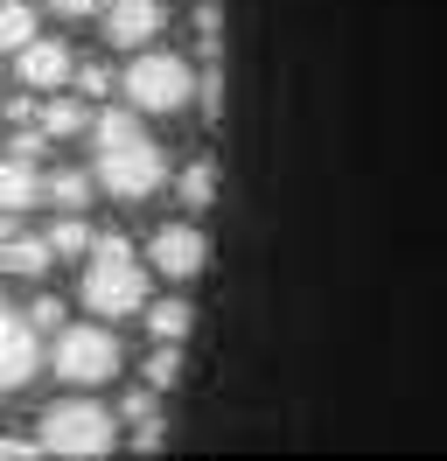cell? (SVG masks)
Listing matches in <instances>:
<instances>
[{
    "label": "cell",
    "instance_id": "cell-1",
    "mask_svg": "<svg viewBox=\"0 0 447 461\" xmlns=\"http://www.w3.org/2000/svg\"><path fill=\"white\" fill-rule=\"evenodd\" d=\"M91 133H98V189H112L119 203H140V196H154L168 182L161 147L140 133L133 113H98Z\"/></svg>",
    "mask_w": 447,
    "mask_h": 461
},
{
    "label": "cell",
    "instance_id": "cell-25",
    "mask_svg": "<svg viewBox=\"0 0 447 461\" xmlns=\"http://www.w3.org/2000/svg\"><path fill=\"white\" fill-rule=\"evenodd\" d=\"M0 273H7V238H0Z\"/></svg>",
    "mask_w": 447,
    "mask_h": 461
},
{
    "label": "cell",
    "instance_id": "cell-4",
    "mask_svg": "<svg viewBox=\"0 0 447 461\" xmlns=\"http://www.w3.org/2000/svg\"><path fill=\"white\" fill-rule=\"evenodd\" d=\"M42 447H50V455H70V461L112 455V447H119V420L91 399H63V405L42 412Z\"/></svg>",
    "mask_w": 447,
    "mask_h": 461
},
{
    "label": "cell",
    "instance_id": "cell-9",
    "mask_svg": "<svg viewBox=\"0 0 447 461\" xmlns=\"http://www.w3.org/2000/svg\"><path fill=\"white\" fill-rule=\"evenodd\" d=\"M14 70H22V91H63L70 85V70H78V57L63 50V42H28L22 57H14Z\"/></svg>",
    "mask_w": 447,
    "mask_h": 461
},
{
    "label": "cell",
    "instance_id": "cell-7",
    "mask_svg": "<svg viewBox=\"0 0 447 461\" xmlns=\"http://www.w3.org/2000/svg\"><path fill=\"white\" fill-rule=\"evenodd\" d=\"M35 336H42V329L0 301V392H14V384H28V377H35V357H42V349H35Z\"/></svg>",
    "mask_w": 447,
    "mask_h": 461
},
{
    "label": "cell",
    "instance_id": "cell-11",
    "mask_svg": "<svg viewBox=\"0 0 447 461\" xmlns=\"http://www.w3.org/2000/svg\"><path fill=\"white\" fill-rule=\"evenodd\" d=\"M35 126H42L50 140L84 133V91H78V98H56V91H42V98H35Z\"/></svg>",
    "mask_w": 447,
    "mask_h": 461
},
{
    "label": "cell",
    "instance_id": "cell-6",
    "mask_svg": "<svg viewBox=\"0 0 447 461\" xmlns=\"http://www.w3.org/2000/svg\"><path fill=\"white\" fill-rule=\"evenodd\" d=\"M147 266H154V273H168V280H196V273L210 266V238H203L196 224H168V230H154Z\"/></svg>",
    "mask_w": 447,
    "mask_h": 461
},
{
    "label": "cell",
    "instance_id": "cell-21",
    "mask_svg": "<svg viewBox=\"0 0 447 461\" xmlns=\"http://www.w3.org/2000/svg\"><path fill=\"white\" fill-rule=\"evenodd\" d=\"M28 321H35V329H63V301H35Z\"/></svg>",
    "mask_w": 447,
    "mask_h": 461
},
{
    "label": "cell",
    "instance_id": "cell-15",
    "mask_svg": "<svg viewBox=\"0 0 447 461\" xmlns=\"http://www.w3.org/2000/svg\"><path fill=\"white\" fill-rule=\"evenodd\" d=\"M56 259V245L50 238H7V273H28V280H42Z\"/></svg>",
    "mask_w": 447,
    "mask_h": 461
},
{
    "label": "cell",
    "instance_id": "cell-13",
    "mask_svg": "<svg viewBox=\"0 0 447 461\" xmlns=\"http://www.w3.org/2000/svg\"><path fill=\"white\" fill-rule=\"evenodd\" d=\"M35 42V7L28 0H0V57H22Z\"/></svg>",
    "mask_w": 447,
    "mask_h": 461
},
{
    "label": "cell",
    "instance_id": "cell-2",
    "mask_svg": "<svg viewBox=\"0 0 447 461\" xmlns=\"http://www.w3.org/2000/svg\"><path fill=\"white\" fill-rule=\"evenodd\" d=\"M84 308L98 321H126L147 308V266L126 238H98L84 252Z\"/></svg>",
    "mask_w": 447,
    "mask_h": 461
},
{
    "label": "cell",
    "instance_id": "cell-5",
    "mask_svg": "<svg viewBox=\"0 0 447 461\" xmlns=\"http://www.w3.org/2000/svg\"><path fill=\"white\" fill-rule=\"evenodd\" d=\"M50 364H56L63 384L91 392V384L119 377V336L98 329V321H63V329H56V357H50Z\"/></svg>",
    "mask_w": 447,
    "mask_h": 461
},
{
    "label": "cell",
    "instance_id": "cell-12",
    "mask_svg": "<svg viewBox=\"0 0 447 461\" xmlns=\"http://www.w3.org/2000/svg\"><path fill=\"white\" fill-rule=\"evenodd\" d=\"M140 315H147V336H154V343H182V336L196 329L189 301H154V308H140Z\"/></svg>",
    "mask_w": 447,
    "mask_h": 461
},
{
    "label": "cell",
    "instance_id": "cell-23",
    "mask_svg": "<svg viewBox=\"0 0 447 461\" xmlns=\"http://www.w3.org/2000/svg\"><path fill=\"white\" fill-rule=\"evenodd\" d=\"M56 14H105V0H50Z\"/></svg>",
    "mask_w": 447,
    "mask_h": 461
},
{
    "label": "cell",
    "instance_id": "cell-24",
    "mask_svg": "<svg viewBox=\"0 0 447 461\" xmlns=\"http://www.w3.org/2000/svg\"><path fill=\"white\" fill-rule=\"evenodd\" d=\"M35 447H42V440H0V461H28Z\"/></svg>",
    "mask_w": 447,
    "mask_h": 461
},
{
    "label": "cell",
    "instance_id": "cell-10",
    "mask_svg": "<svg viewBox=\"0 0 447 461\" xmlns=\"http://www.w3.org/2000/svg\"><path fill=\"white\" fill-rule=\"evenodd\" d=\"M50 196V182L35 175V154H14L7 147V161H0V217H22L35 203Z\"/></svg>",
    "mask_w": 447,
    "mask_h": 461
},
{
    "label": "cell",
    "instance_id": "cell-16",
    "mask_svg": "<svg viewBox=\"0 0 447 461\" xmlns=\"http://www.w3.org/2000/svg\"><path fill=\"white\" fill-rule=\"evenodd\" d=\"M50 245H56V259H84V252H91L98 238H91V224H84L78 210H63V224L50 230Z\"/></svg>",
    "mask_w": 447,
    "mask_h": 461
},
{
    "label": "cell",
    "instance_id": "cell-22",
    "mask_svg": "<svg viewBox=\"0 0 447 461\" xmlns=\"http://www.w3.org/2000/svg\"><path fill=\"white\" fill-rule=\"evenodd\" d=\"M224 113V85L217 77H203V119H217Z\"/></svg>",
    "mask_w": 447,
    "mask_h": 461
},
{
    "label": "cell",
    "instance_id": "cell-17",
    "mask_svg": "<svg viewBox=\"0 0 447 461\" xmlns=\"http://www.w3.org/2000/svg\"><path fill=\"white\" fill-rule=\"evenodd\" d=\"M50 203L56 210H84V203H91V175H78V168L50 175Z\"/></svg>",
    "mask_w": 447,
    "mask_h": 461
},
{
    "label": "cell",
    "instance_id": "cell-19",
    "mask_svg": "<svg viewBox=\"0 0 447 461\" xmlns=\"http://www.w3.org/2000/svg\"><path fill=\"white\" fill-rule=\"evenodd\" d=\"M175 377H182V357H175V343H161L154 357H147V384H154V392H168Z\"/></svg>",
    "mask_w": 447,
    "mask_h": 461
},
{
    "label": "cell",
    "instance_id": "cell-8",
    "mask_svg": "<svg viewBox=\"0 0 447 461\" xmlns=\"http://www.w3.org/2000/svg\"><path fill=\"white\" fill-rule=\"evenodd\" d=\"M161 29H168L161 0H105V42H119V50H140Z\"/></svg>",
    "mask_w": 447,
    "mask_h": 461
},
{
    "label": "cell",
    "instance_id": "cell-18",
    "mask_svg": "<svg viewBox=\"0 0 447 461\" xmlns=\"http://www.w3.org/2000/svg\"><path fill=\"white\" fill-rule=\"evenodd\" d=\"M210 196H217V168H210V161H196V168L182 175V203H189V210H203Z\"/></svg>",
    "mask_w": 447,
    "mask_h": 461
},
{
    "label": "cell",
    "instance_id": "cell-3",
    "mask_svg": "<svg viewBox=\"0 0 447 461\" xmlns=\"http://www.w3.org/2000/svg\"><path fill=\"white\" fill-rule=\"evenodd\" d=\"M119 91H126L133 113H182V105L196 98V77H189V63L168 57V50H133Z\"/></svg>",
    "mask_w": 447,
    "mask_h": 461
},
{
    "label": "cell",
    "instance_id": "cell-20",
    "mask_svg": "<svg viewBox=\"0 0 447 461\" xmlns=\"http://www.w3.org/2000/svg\"><path fill=\"white\" fill-rule=\"evenodd\" d=\"M70 85H78L84 98H105V91H112V70H105V63H78V70H70Z\"/></svg>",
    "mask_w": 447,
    "mask_h": 461
},
{
    "label": "cell",
    "instance_id": "cell-14",
    "mask_svg": "<svg viewBox=\"0 0 447 461\" xmlns=\"http://www.w3.org/2000/svg\"><path fill=\"white\" fill-rule=\"evenodd\" d=\"M126 420H133V447H161V405H154V384H147V392H133V399H126Z\"/></svg>",
    "mask_w": 447,
    "mask_h": 461
}]
</instances>
